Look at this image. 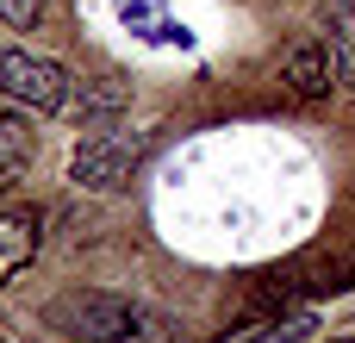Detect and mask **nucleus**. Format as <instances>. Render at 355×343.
I'll return each mask as SVG.
<instances>
[{"label":"nucleus","mask_w":355,"mask_h":343,"mask_svg":"<svg viewBox=\"0 0 355 343\" xmlns=\"http://www.w3.org/2000/svg\"><path fill=\"white\" fill-rule=\"evenodd\" d=\"M37 212L31 206H0V281H12L31 256H37Z\"/></svg>","instance_id":"obj_4"},{"label":"nucleus","mask_w":355,"mask_h":343,"mask_svg":"<svg viewBox=\"0 0 355 343\" xmlns=\"http://www.w3.org/2000/svg\"><path fill=\"white\" fill-rule=\"evenodd\" d=\"M337 343H355V337H337Z\"/></svg>","instance_id":"obj_9"},{"label":"nucleus","mask_w":355,"mask_h":343,"mask_svg":"<svg viewBox=\"0 0 355 343\" xmlns=\"http://www.w3.org/2000/svg\"><path fill=\"white\" fill-rule=\"evenodd\" d=\"M324 44H331V62H337V81L355 87V0H331L324 6Z\"/></svg>","instance_id":"obj_6"},{"label":"nucleus","mask_w":355,"mask_h":343,"mask_svg":"<svg viewBox=\"0 0 355 343\" xmlns=\"http://www.w3.org/2000/svg\"><path fill=\"white\" fill-rule=\"evenodd\" d=\"M331 75H337V62H331V44H300V50L287 56V87H293L300 100H318V94H331Z\"/></svg>","instance_id":"obj_5"},{"label":"nucleus","mask_w":355,"mask_h":343,"mask_svg":"<svg viewBox=\"0 0 355 343\" xmlns=\"http://www.w3.org/2000/svg\"><path fill=\"white\" fill-rule=\"evenodd\" d=\"M0 94L25 112H62L69 106V75L62 62L50 56H31V50H6L0 56Z\"/></svg>","instance_id":"obj_3"},{"label":"nucleus","mask_w":355,"mask_h":343,"mask_svg":"<svg viewBox=\"0 0 355 343\" xmlns=\"http://www.w3.org/2000/svg\"><path fill=\"white\" fill-rule=\"evenodd\" d=\"M50 325L69 343H175V319L125 294H62Z\"/></svg>","instance_id":"obj_1"},{"label":"nucleus","mask_w":355,"mask_h":343,"mask_svg":"<svg viewBox=\"0 0 355 343\" xmlns=\"http://www.w3.org/2000/svg\"><path fill=\"white\" fill-rule=\"evenodd\" d=\"M137 156H144V131L106 125V131H87V137L75 144L69 175H75V187H87V194H119V187L131 181Z\"/></svg>","instance_id":"obj_2"},{"label":"nucleus","mask_w":355,"mask_h":343,"mask_svg":"<svg viewBox=\"0 0 355 343\" xmlns=\"http://www.w3.org/2000/svg\"><path fill=\"white\" fill-rule=\"evenodd\" d=\"M44 12V0H0V25H31Z\"/></svg>","instance_id":"obj_8"},{"label":"nucleus","mask_w":355,"mask_h":343,"mask_svg":"<svg viewBox=\"0 0 355 343\" xmlns=\"http://www.w3.org/2000/svg\"><path fill=\"white\" fill-rule=\"evenodd\" d=\"M318 331V319L312 312H293V319H275V325H250V331H237L231 343H306Z\"/></svg>","instance_id":"obj_7"}]
</instances>
